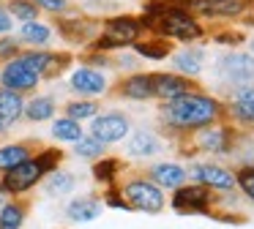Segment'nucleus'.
I'll return each instance as SVG.
<instances>
[{"mask_svg": "<svg viewBox=\"0 0 254 229\" xmlns=\"http://www.w3.org/2000/svg\"><path fill=\"white\" fill-rule=\"evenodd\" d=\"M159 120L170 131L189 134V131L221 123V120H227V114H224V104L216 96H205V93L194 90L181 98H172V101H161Z\"/></svg>", "mask_w": 254, "mask_h": 229, "instance_id": "obj_1", "label": "nucleus"}, {"mask_svg": "<svg viewBox=\"0 0 254 229\" xmlns=\"http://www.w3.org/2000/svg\"><path fill=\"white\" fill-rule=\"evenodd\" d=\"M61 161H63V153L58 150V147H41L39 156L33 153L28 161H22L14 169H8V172L0 177V185H3L11 196L25 194V191H30L33 185H39L50 172H55V169L61 167Z\"/></svg>", "mask_w": 254, "mask_h": 229, "instance_id": "obj_2", "label": "nucleus"}, {"mask_svg": "<svg viewBox=\"0 0 254 229\" xmlns=\"http://www.w3.org/2000/svg\"><path fill=\"white\" fill-rule=\"evenodd\" d=\"M118 191H121V196L126 199V205L131 207V210H139V213H150V216H153V213H161L167 205L164 191L148 177H131V180H126V183H121Z\"/></svg>", "mask_w": 254, "mask_h": 229, "instance_id": "obj_3", "label": "nucleus"}, {"mask_svg": "<svg viewBox=\"0 0 254 229\" xmlns=\"http://www.w3.org/2000/svg\"><path fill=\"white\" fill-rule=\"evenodd\" d=\"M170 205L181 216H210L213 213V191L199 183H186L172 191Z\"/></svg>", "mask_w": 254, "mask_h": 229, "instance_id": "obj_4", "label": "nucleus"}, {"mask_svg": "<svg viewBox=\"0 0 254 229\" xmlns=\"http://www.w3.org/2000/svg\"><path fill=\"white\" fill-rule=\"evenodd\" d=\"M235 145V128L227 125L224 120L213 125H205V128L191 131V147L199 153H210V156H227L232 153Z\"/></svg>", "mask_w": 254, "mask_h": 229, "instance_id": "obj_5", "label": "nucleus"}, {"mask_svg": "<svg viewBox=\"0 0 254 229\" xmlns=\"http://www.w3.org/2000/svg\"><path fill=\"white\" fill-rule=\"evenodd\" d=\"M216 76L230 87L252 85L254 82V55L249 52H224L216 60Z\"/></svg>", "mask_w": 254, "mask_h": 229, "instance_id": "obj_6", "label": "nucleus"}, {"mask_svg": "<svg viewBox=\"0 0 254 229\" xmlns=\"http://www.w3.org/2000/svg\"><path fill=\"white\" fill-rule=\"evenodd\" d=\"M142 33H145V22L131 14H118V16H110V19L101 22V36H107L118 49L131 47L134 41L142 38Z\"/></svg>", "mask_w": 254, "mask_h": 229, "instance_id": "obj_7", "label": "nucleus"}, {"mask_svg": "<svg viewBox=\"0 0 254 229\" xmlns=\"http://www.w3.org/2000/svg\"><path fill=\"white\" fill-rule=\"evenodd\" d=\"M17 57L28 68H33L41 79H55L71 63V55L68 52H52V49H28V52H19Z\"/></svg>", "mask_w": 254, "mask_h": 229, "instance_id": "obj_8", "label": "nucleus"}, {"mask_svg": "<svg viewBox=\"0 0 254 229\" xmlns=\"http://www.w3.org/2000/svg\"><path fill=\"white\" fill-rule=\"evenodd\" d=\"M128 131H131V123L123 112H104L90 120V136L104 142L107 147L115 145V142H123L128 136Z\"/></svg>", "mask_w": 254, "mask_h": 229, "instance_id": "obj_9", "label": "nucleus"}, {"mask_svg": "<svg viewBox=\"0 0 254 229\" xmlns=\"http://www.w3.org/2000/svg\"><path fill=\"white\" fill-rule=\"evenodd\" d=\"M186 172L194 183L205 185L210 191H235V185H238L235 172L221 167V164H191Z\"/></svg>", "mask_w": 254, "mask_h": 229, "instance_id": "obj_10", "label": "nucleus"}, {"mask_svg": "<svg viewBox=\"0 0 254 229\" xmlns=\"http://www.w3.org/2000/svg\"><path fill=\"white\" fill-rule=\"evenodd\" d=\"M194 90H199L197 79H189L175 71H153V98H159V101H172V98H181Z\"/></svg>", "mask_w": 254, "mask_h": 229, "instance_id": "obj_11", "label": "nucleus"}, {"mask_svg": "<svg viewBox=\"0 0 254 229\" xmlns=\"http://www.w3.org/2000/svg\"><path fill=\"white\" fill-rule=\"evenodd\" d=\"M39 85H41V76L33 68H28L19 57L6 60V65L0 68V87H8V90H17V93H30Z\"/></svg>", "mask_w": 254, "mask_h": 229, "instance_id": "obj_12", "label": "nucleus"}, {"mask_svg": "<svg viewBox=\"0 0 254 229\" xmlns=\"http://www.w3.org/2000/svg\"><path fill=\"white\" fill-rule=\"evenodd\" d=\"M68 87H71V93H77V96H82V98H96V96H104L107 93L110 79H107L99 68L79 65V68H74L71 76H68Z\"/></svg>", "mask_w": 254, "mask_h": 229, "instance_id": "obj_13", "label": "nucleus"}, {"mask_svg": "<svg viewBox=\"0 0 254 229\" xmlns=\"http://www.w3.org/2000/svg\"><path fill=\"white\" fill-rule=\"evenodd\" d=\"M224 114H227V120H232V123L254 128V85L235 87L232 98L224 104Z\"/></svg>", "mask_w": 254, "mask_h": 229, "instance_id": "obj_14", "label": "nucleus"}, {"mask_svg": "<svg viewBox=\"0 0 254 229\" xmlns=\"http://www.w3.org/2000/svg\"><path fill=\"white\" fill-rule=\"evenodd\" d=\"M58 30L68 44H90L101 33V22L88 19V16H74V19H61Z\"/></svg>", "mask_w": 254, "mask_h": 229, "instance_id": "obj_15", "label": "nucleus"}, {"mask_svg": "<svg viewBox=\"0 0 254 229\" xmlns=\"http://www.w3.org/2000/svg\"><path fill=\"white\" fill-rule=\"evenodd\" d=\"M148 180H153L161 191H175L189 183V172L186 167H181L175 161H159L148 169Z\"/></svg>", "mask_w": 254, "mask_h": 229, "instance_id": "obj_16", "label": "nucleus"}, {"mask_svg": "<svg viewBox=\"0 0 254 229\" xmlns=\"http://www.w3.org/2000/svg\"><path fill=\"white\" fill-rule=\"evenodd\" d=\"M118 93L128 101H150L153 98V74L150 71H134L118 85Z\"/></svg>", "mask_w": 254, "mask_h": 229, "instance_id": "obj_17", "label": "nucleus"}, {"mask_svg": "<svg viewBox=\"0 0 254 229\" xmlns=\"http://www.w3.org/2000/svg\"><path fill=\"white\" fill-rule=\"evenodd\" d=\"M25 112V98L22 93L0 87V134H6Z\"/></svg>", "mask_w": 254, "mask_h": 229, "instance_id": "obj_18", "label": "nucleus"}, {"mask_svg": "<svg viewBox=\"0 0 254 229\" xmlns=\"http://www.w3.org/2000/svg\"><path fill=\"white\" fill-rule=\"evenodd\" d=\"M104 210V202L99 196H77L66 205V218L74 224H90L101 216Z\"/></svg>", "mask_w": 254, "mask_h": 229, "instance_id": "obj_19", "label": "nucleus"}, {"mask_svg": "<svg viewBox=\"0 0 254 229\" xmlns=\"http://www.w3.org/2000/svg\"><path fill=\"white\" fill-rule=\"evenodd\" d=\"M202 60H205V49L186 47V49H181V52L172 55V71L189 76V79H197V76L202 74V68H205Z\"/></svg>", "mask_w": 254, "mask_h": 229, "instance_id": "obj_20", "label": "nucleus"}, {"mask_svg": "<svg viewBox=\"0 0 254 229\" xmlns=\"http://www.w3.org/2000/svg\"><path fill=\"white\" fill-rule=\"evenodd\" d=\"M161 150V142L153 131H128L126 139V156L128 158H150Z\"/></svg>", "mask_w": 254, "mask_h": 229, "instance_id": "obj_21", "label": "nucleus"}, {"mask_svg": "<svg viewBox=\"0 0 254 229\" xmlns=\"http://www.w3.org/2000/svg\"><path fill=\"white\" fill-rule=\"evenodd\" d=\"M52 36H55V30H52L50 25H44V22L39 19H30V22H22L19 25V44H30V47H47V44L52 41Z\"/></svg>", "mask_w": 254, "mask_h": 229, "instance_id": "obj_22", "label": "nucleus"}, {"mask_svg": "<svg viewBox=\"0 0 254 229\" xmlns=\"http://www.w3.org/2000/svg\"><path fill=\"white\" fill-rule=\"evenodd\" d=\"M33 156V147L25 145V142H11V145H3L0 147V174H6L8 169L19 167L22 161Z\"/></svg>", "mask_w": 254, "mask_h": 229, "instance_id": "obj_23", "label": "nucleus"}, {"mask_svg": "<svg viewBox=\"0 0 254 229\" xmlns=\"http://www.w3.org/2000/svg\"><path fill=\"white\" fill-rule=\"evenodd\" d=\"M134 55L137 57H145V60H164L167 55H170V41L161 36H150V38H139V41L131 44Z\"/></svg>", "mask_w": 254, "mask_h": 229, "instance_id": "obj_24", "label": "nucleus"}, {"mask_svg": "<svg viewBox=\"0 0 254 229\" xmlns=\"http://www.w3.org/2000/svg\"><path fill=\"white\" fill-rule=\"evenodd\" d=\"M55 98L52 96H36L30 98L28 104H25V112L22 117L30 120V123H44V120H52V114H55Z\"/></svg>", "mask_w": 254, "mask_h": 229, "instance_id": "obj_25", "label": "nucleus"}, {"mask_svg": "<svg viewBox=\"0 0 254 229\" xmlns=\"http://www.w3.org/2000/svg\"><path fill=\"white\" fill-rule=\"evenodd\" d=\"M25 216H28V205L17 199H8L6 205L0 207V229H22Z\"/></svg>", "mask_w": 254, "mask_h": 229, "instance_id": "obj_26", "label": "nucleus"}, {"mask_svg": "<svg viewBox=\"0 0 254 229\" xmlns=\"http://www.w3.org/2000/svg\"><path fill=\"white\" fill-rule=\"evenodd\" d=\"M74 185H77V177H74L71 172H61V169H55V172H50L44 177V191L50 196H63V194H71Z\"/></svg>", "mask_w": 254, "mask_h": 229, "instance_id": "obj_27", "label": "nucleus"}, {"mask_svg": "<svg viewBox=\"0 0 254 229\" xmlns=\"http://www.w3.org/2000/svg\"><path fill=\"white\" fill-rule=\"evenodd\" d=\"M52 136H55L58 142H79L85 136V131H82V125L77 123V120H71V117H58L55 123H52V131H50Z\"/></svg>", "mask_w": 254, "mask_h": 229, "instance_id": "obj_28", "label": "nucleus"}, {"mask_svg": "<svg viewBox=\"0 0 254 229\" xmlns=\"http://www.w3.org/2000/svg\"><path fill=\"white\" fill-rule=\"evenodd\" d=\"M74 156L85 158V161H99V158L107 156V145H104V142H99L96 136L85 134L79 142H74Z\"/></svg>", "mask_w": 254, "mask_h": 229, "instance_id": "obj_29", "label": "nucleus"}, {"mask_svg": "<svg viewBox=\"0 0 254 229\" xmlns=\"http://www.w3.org/2000/svg\"><path fill=\"white\" fill-rule=\"evenodd\" d=\"M101 109H99V104L93 101V98H79V101H68L66 104V117H71V120H93L96 114H99Z\"/></svg>", "mask_w": 254, "mask_h": 229, "instance_id": "obj_30", "label": "nucleus"}, {"mask_svg": "<svg viewBox=\"0 0 254 229\" xmlns=\"http://www.w3.org/2000/svg\"><path fill=\"white\" fill-rule=\"evenodd\" d=\"M118 169H121V161H118V158L104 156V158H99V161L93 164V177L99 180V183L112 185V183H115V177H118Z\"/></svg>", "mask_w": 254, "mask_h": 229, "instance_id": "obj_31", "label": "nucleus"}, {"mask_svg": "<svg viewBox=\"0 0 254 229\" xmlns=\"http://www.w3.org/2000/svg\"><path fill=\"white\" fill-rule=\"evenodd\" d=\"M8 14L19 22H30V19H39V8H36L33 0H8L6 3Z\"/></svg>", "mask_w": 254, "mask_h": 229, "instance_id": "obj_32", "label": "nucleus"}, {"mask_svg": "<svg viewBox=\"0 0 254 229\" xmlns=\"http://www.w3.org/2000/svg\"><path fill=\"white\" fill-rule=\"evenodd\" d=\"M235 180H238V188L243 191V196L254 202V164H246V167L238 169Z\"/></svg>", "mask_w": 254, "mask_h": 229, "instance_id": "obj_33", "label": "nucleus"}, {"mask_svg": "<svg viewBox=\"0 0 254 229\" xmlns=\"http://www.w3.org/2000/svg\"><path fill=\"white\" fill-rule=\"evenodd\" d=\"M39 11H47V14H55V16H63V14H71V3L68 0H33Z\"/></svg>", "mask_w": 254, "mask_h": 229, "instance_id": "obj_34", "label": "nucleus"}, {"mask_svg": "<svg viewBox=\"0 0 254 229\" xmlns=\"http://www.w3.org/2000/svg\"><path fill=\"white\" fill-rule=\"evenodd\" d=\"M22 52V47H19V38L17 36H0V60H11L17 57V55Z\"/></svg>", "mask_w": 254, "mask_h": 229, "instance_id": "obj_35", "label": "nucleus"}, {"mask_svg": "<svg viewBox=\"0 0 254 229\" xmlns=\"http://www.w3.org/2000/svg\"><path fill=\"white\" fill-rule=\"evenodd\" d=\"M14 30V16L8 14V8L0 3V36H8Z\"/></svg>", "mask_w": 254, "mask_h": 229, "instance_id": "obj_36", "label": "nucleus"}, {"mask_svg": "<svg viewBox=\"0 0 254 229\" xmlns=\"http://www.w3.org/2000/svg\"><path fill=\"white\" fill-rule=\"evenodd\" d=\"M241 38L243 36H238V33H219V36H216V41H219V44H238Z\"/></svg>", "mask_w": 254, "mask_h": 229, "instance_id": "obj_37", "label": "nucleus"}, {"mask_svg": "<svg viewBox=\"0 0 254 229\" xmlns=\"http://www.w3.org/2000/svg\"><path fill=\"white\" fill-rule=\"evenodd\" d=\"M8 199H11V194H8V191H6V188H3V185H0V207L6 205V202H8Z\"/></svg>", "mask_w": 254, "mask_h": 229, "instance_id": "obj_38", "label": "nucleus"}]
</instances>
